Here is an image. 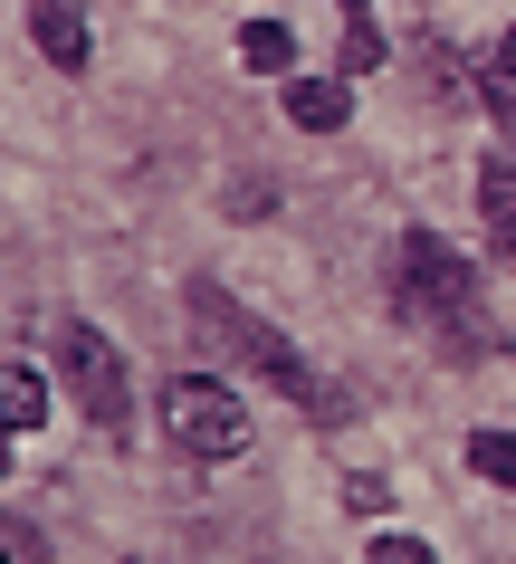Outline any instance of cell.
I'll use <instances>...</instances> for the list:
<instances>
[{"label":"cell","instance_id":"1","mask_svg":"<svg viewBox=\"0 0 516 564\" xmlns=\"http://www.w3.org/2000/svg\"><path fill=\"white\" fill-rule=\"evenodd\" d=\"M393 306L411 326H459L469 306H479V268L459 259L440 230H402L393 249Z\"/></svg>","mask_w":516,"mask_h":564},{"label":"cell","instance_id":"2","mask_svg":"<svg viewBox=\"0 0 516 564\" xmlns=\"http://www.w3.org/2000/svg\"><path fill=\"white\" fill-rule=\"evenodd\" d=\"M163 431H173L183 459L220 469V459H240V449H249V402L230 383H211V373H183V383H163Z\"/></svg>","mask_w":516,"mask_h":564},{"label":"cell","instance_id":"3","mask_svg":"<svg viewBox=\"0 0 516 564\" xmlns=\"http://www.w3.org/2000/svg\"><path fill=\"white\" fill-rule=\"evenodd\" d=\"M191 306H201V326H211L220 345H230V355H249V364H259V373H268V383L287 392L297 412H326V383H316V364H306V355H297V345H287L277 326H259V316H240V306L220 297V288H191Z\"/></svg>","mask_w":516,"mask_h":564},{"label":"cell","instance_id":"4","mask_svg":"<svg viewBox=\"0 0 516 564\" xmlns=\"http://www.w3.org/2000/svg\"><path fill=\"white\" fill-rule=\"evenodd\" d=\"M58 364H67V383H77V402H87V421L116 441L124 412H134V402H124V355H116L96 326H77V316H67V326H58Z\"/></svg>","mask_w":516,"mask_h":564},{"label":"cell","instance_id":"5","mask_svg":"<svg viewBox=\"0 0 516 564\" xmlns=\"http://www.w3.org/2000/svg\"><path fill=\"white\" fill-rule=\"evenodd\" d=\"M39 58L48 67H67V77H77V67L96 58V39H87V10H77V0H39Z\"/></svg>","mask_w":516,"mask_h":564},{"label":"cell","instance_id":"6","mask_svg":"<svg viewBox=\"0 0 516 564\" xmlns=\"http://www.w3.org/2000/svg\"><path fill=\"white\" fill-rule=\"evenodd\" d=\"M344 116H354V87L344 77H287V124L297 134H334Z\"/></svg>","mask_w":516,"mask_h":564},{"label":"cell","instance_id":"7","mask_svg":"<svg viewBox=\"0 0 516 564\" xmlns=\"http://www.w3.org/2000/svg\"><path fill=\"white\" fill-rule=\"evenodd\" d=\"M0 421H10V441L48 421V383H39V373H30V364H20V355L0 364Z\"/></svg>","mask_w":516,"mask_h":564},{"label":"cell","instance_id":"8","mask_svg":"<svg viewBox=\"0 0 516 564\" xmlns=\"http://www.w3.org/2000/svg\"><path fill=\"white\" fill-rule=\"evenodd\" d=\"M240 67L287 77V67H297V30H287V20H249V30H240Z\"/></svg>","mask_w":516,"mask_h":564},{"label":"cell","instance_id":"9","mask_svg":"<svg viewBox=\"0 0 516 564\" xmlns=\"http://www.w3.org/2000/svg\"><path fill=\"white\" fill-rule=\"evenodd\" d=\"M479 220H487V230H507V220H516V153H487V163H479Z\"/></svg>","mask_w":516,"mask_h":564},{"label":"cell","instance_id":"10","mask_svg":"<svg viewBox=\"0 0 516 564\" xmlns=\"http://www.w3.org/2000/svg\"><path fill=\"white\" fill-rule=\"evenodd\" d=\"M469 469L487 488H516V431H469Z\"/></svg>","mask_w":516,"mask_h":564},{"label":"cell","instance_id":"11","mask_svg":"<svg viewBox=\"0 0 516 564\" xmlns=\"http://www.w3.org/2000/svg\"><path fill=\"white\" fill-rule=\"evenodd\" d=\"M383 58V30H373V0H344V77H364Z\"/></svg>","mask_w":516,"mask_h":564},{"label":"cell","instance_id":"12","mask_svg":"<svg viewBox=\"0 0 516 564\" xmlns=\"http://www.w3.org/2000/svg\"><path fill=\"white\" fill-rule=\"evenodd\" d=\"M364 564H440V555H430L421 535H402V527H383V535H373V545H364Z\"/></svg>","mask_w":516,"mask_h":564},{"label":"cell","instance_id":"13","mask_svg":"<svg viewBox=\"0 0 516 564\" xmlns=\"http://www.w3.org/2000/svg\"><path fill=\"white\" fill-rule=\"evenodd\" d=\"M0 564H48V535H39L30 517H10V527H0Z\"/></svg>","mask_w":516,"mask_h":564},{"label":"cell","instance_id":"14","mask_svg":"<svg viewBox=\"0 0 516 564\" xmlns=\"http://www.w3.org/2000/svg\"><path fill=\"white\" fill-rule=\"evenodd\" d=\"M487 106H507V116H516V30L497 39V67H487Z\"/></svg>","mask_w":516,"mask_h":564},{"label":"cell","instance_id":"15","mask_svg":"<svg viewBox=\"0 0 516 564\" xmlns=\"http://www.w3.org/2000/svg\"><path fill=\"white\" fill-rule=\"evenodd\" d=\"M497 259H507V268H516V220H507V230H497Z\"/></svg>","mask_w":516,"mask_h":564}]
</instances>
